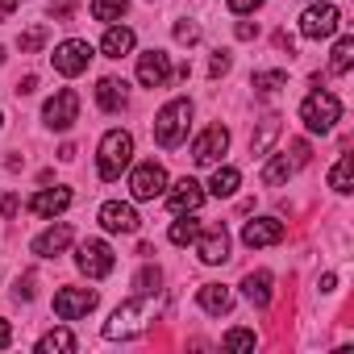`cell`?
<instances>
[{"label": "cell", "instance_id": "1", "mask_svg": "<svg viewBox=\"0 0 354 354\" xmlns=\"http://www.w3.org/2000/svg\"><path fill=\"white\" fill-rule=\"evenodd\" d=\"M158 321V292L154 296H133V300H125L109 321H104V337L109 342H129V337H138V333H146L150 325Z\"/></svg>", "mask_w": 354, "mask_h": 354}, {"label": "cell", "instance_id": "2", "mask_svg": "<svg viewBox=\"0 0 354 354\" xmlns=\"http://www.w3.org/2000/svg\"><path fill=\"white\" fill-rule=\"evenodd\" d=\"M188 121H192V100H167L154 117V142L162 150H175L184 138H188Z\"/></svg>", "mask_w": 354, "mask_h": 354}, {"label": "cell", "instance_id": "3", "mask_svg": "<svg viewBox=\"0 0 354 354\" xmlns=\"http://www.w3.org/2000/svg\"><path fill=\"white\" fill-rule=\"evenodd\" d=\"M300 121H304L308 133H329V129L342 121V100L317 84V92H308V96L300 100Z\"/></svg>", "mask_w": 354, "mask_h": 354}, {"label": "cell", "instance_id": "4", "mask_svg": "<svg viewBox=\"0 0 354 354\" xmlns=\"http://www.w3.org/2000/svg\"><path fill=\"white\" fill-rule=\"evenodd\" d=\"M129 158H133V138L125 133V129H109L104 138H100V154H96V171H100V180H121V171L129 167Z\"/></svg>", "mask_w": 354, "mask_h": 354}, {"label": "cell", "instance_id": "5", "mask_svg": "<svg viewBox=\"0 0 354 354\" xmlns=\"http://www.w3.org/2000/svg\"><path fill=\"white\" fill-rule=\"evenodd\" d=\"M337 26H342V13L329 5V0H317V5H308V9L300 13V34H304V38H313V42L333 38V34H337Z\"/></svg>", "mask_w": 354, "mask_h": 354}, {"label": "cell", "instance_id": "6", "mask_svg": "<svg viewBox=\"0 0 354 354\" xmlns=\"http://www.w3.org/2000/svg\"><path fill=\"white\" fill-rule=\"evenodd\" d=\"M113 246L109 242H100V238H88V242H80V250H75V267L88 275V279H104L109 271H113Z\"/></svg>", "mask_w": 354, "mask_h": 354}, {"label": "cell", "instance_id": "7", "mask_svg": "<svg viewBox=\"0 0 354 354\" xmlns=\"http://www.w3.org/2000/svg\"><path fill=\"white\" fill-rule=\"evenodd\" d=\"M50 63H55V71H59V75L75 80L80 71H88V63H92V46H88V42H80V38H67V42H59V46H55Z\"/></svg>", "mask_w": 354, "mask_h": 354}, {"label": "cell", "instance_id": "8", "mask_svg": "<svg viewBox=\"0 0 354 354\" xmlns=\"http://www.w3.org/2000/svg\"><path fill=\"white\" fill-rule=\"evenodd\" d=\"M96 292L92 288H59L55 292V317L59 321H80V317H88L92 308H96Z\"/></svg>", "mask_w": 354, "mask_h": 354}, {"label": "cell", "instance_id": "9", "mask_svg": "<svg viewBox=\"0 0 354 354\" xmlns=\"http://www.w3.org/2000/svg\"><path fill=\"white\" fill-rule=\"evenodd\" d=\"M129 192H133V201H154V196H162V192H167V171H162V162H142V167H133Z\"/></svg>", "mask_w": 354, "mask_h": 354}, {"label": "cell", "instance_id": "10", "mask_svg": "<svg viewBox=\"0 0 354 354\" xmlns=\"http://www.w3.org/2000/svg\"><path fill=\"white\" fill-rule=\"evenodd\" d=\"M75 117H80V96H75L71 88L55 92V96L46 100V109H42V121H46L50 129H71Z\"/></svg>", "mask_w": 354, "mask_h": 354}, {"label": "cell", "instance_id": "11", "mask_svg": "<svg viewBox=\"0 0 354 354\" xmlns=\"http://www.w3.org/2000/svg\"><path fill=\"white\" fill-rule=\"evenodd\" d=\"M225 150H230V129H225V125H209V129L192 142V158H196L201 167H213Z\"/></svg>", "mask_w": 354, "mask_h": 354}, {"label": "cell", "instance_id": "12", "mask_svg": "<svg viewBox=\"0 0 354 354\" xmlns=\"http://www.w3.org/2000/svg\"><path fill=\"white\" fill-rule=\"evenodd\" d=\"M196 254H201V263H209V267L225 263V259H230V230H225V225L201 230V234H196Z\"/></svg>", "mask_w": 354, "mask_h": 354}, {"label": "cell", "instance_id": "13", "mask_svg": "<svg viewBox=\"0 0 354 354\" xmlns=\"http://www.w3.org/2000/svg\"><path fill=\"white\" fill-rule=\"evenodd\" d=\"M201 205H205V188L192 180V175H184V180L167 192V209H171L175 217H180V213H196Z\"/></svg>", "mask_w": 354, "mask_h": 354}, {"label": "cell", "instance_id": "14", "mask_svg": "<svg viewBox=\"0 0 354 354\" xmlns=\"http://www.w3.org/2000/svg\"><path fill=\"white\" fill-rule=\"evenodd\" d=\"M171 80V59L162 50H146L138 55V84L142 88H162Z\"/></svg>", "mask_w": 354, "mask_h": 354}, {"label": "cell", "instance_id": "15", "mask_svg": "<svg viewBox=\"0 0 354 354\" xmlns=\"http://www.w3.org/2000/svg\"><path fill=\"white\" fill-rule=\"evenodd\" d=\"M100 225H104L109 234H138V225H142V217L133 213V205H121V201H109V205H100Z\"/></svg>", "mask_w": 354, "mask_h": 354}, {"label": "cell", "instance_id": "16", "mask_svg": "<svg viewBox=\"0 0 354 354\" xmlns=\"http://www.w3.org/2000/svg\"><path fill=\"white\" fill-rule=\"evenodd\" d=\"M242 242H246L250 250H259V246H275V242H283V221H275V217L246 221V230H242Z\"/></svg>", "mask_w": 354, "mask_h": 354}, {"label": "cell", "instance_id": "17", "mask_svg": "<svg viewBox=\"0 0 354 354\" xmlns=\"http://www.w3.org/2000/svg\"><path fill=\"white\" fill-rule=\"evenodd\" d=\"M67 246H71V225H67V221L50 225L46 234H38V238L30 242V250H34L38 259H55V254H63Z\"/></svg>", "mask_w": 354, "mask_h": 354}, {"label": "cell", "instance_id": "18", "mask_svg": "<svg viewBox=\"0 0 354 354\" xmlns=\"http://www.w3.org/2000/svg\"><path fill=\"white\" fill-rule=\"evenodd\" d=\"M71 209V188H42L34 201H30V213L34 217H59Z\"/></svg>", "mask_w": 354, "mask_h": 354}, {"label": "cell", "instance_id": "19", "mask_svg": "<svg viewBox=\"0 0 354 354\" xmlns=\"http://www.w3.org/2000/svg\"><path fill=\"white\" fill-rule=\"evenodd\" d=\"M196 304H201L205 313H213V317H225V313L234 308V292H230L225 283H205V288L196 292Z\"/></svg>", "mask_w": 354, "mask_h": 354}, {"label": "cell", "instance_id": "20", "mask_svg": "<svg viewBox=\"0 0 354 354\" xmlns=\"http://www.w3.org/2000/svg\"><path fill=\"white\" fill-rule=\"evenodd\" d=\"M125 100H129V92H125V80H113V75H104V80L96 84V104H100L104 113H121V109H125Z\"/></svg>", "mask_w": 354, "mask_h": 354}, {"label": "cell", "instance_id": "21", "mask_svg": "<svg viewBox=\"0 0 354 354\" xmlns=\"http://www.w3.org/2000/svg\"><path fill=\"white\" fill-rule=\"evenodd\" d=\"M133 30L129 26H109L104 30V42H100V50H104V59H121V55H129L133 50Z\"/></svg>", "mask_w": 354, "mask_h": 354}, {"label": "cell", "instance_id": "22", "mask_svg": "<svg viewBox=\"0 0 354 354\" xmlns=\"http://www.w3.org/2000/svg\"><path fill=\"white\" fill-rule=\"evenodd\" d=\"M242 292H246L250 304L267 308V304H271V271H250V275L242 279Z\"/></svg>", "mask_w": 354, "mask_h": 354}, {"label": "cell", "instance_id": "23", "mask_svg": "<svg viewBox=\"0 0 354 354\" xmlns=\"http://www.w3.org/2000/svg\"><path fill=\"white\" fill-rule=\"evenodd\" d=\"M292 171H296V162H292L288 154H271L267 167H263V184H267V188H279V184L292 180Z\"/></svg>", "mask_w": 354, "mask_h": 354}, {"label": "cell", "instance_id": "24", "mask_svg": "<svg viewBox=\"0 0 354 354\" xmlns=\"http://www.w3.org/2000/svg\"><path fill=\"white\" fill-rule=\"evenodd\" d=\"M238 184H242L238 167H217V171H213V180H209V192H213L217 201H225V196L238 192Z\"/></svg>", "mask_w": 354, "mask_h": 354}, {"label": "cell", "instance_id": "25", "mask_svg": "<svg viewBox=\"0 0 354 354\" xmlns=\"http://www.w3.org/2000/svg\"><path fill=\"white\" fill-rule=\"evenodd\" d=\"M71 350H75V333L71 329H50L38 342V354H71Z\"/></svg>", "mask_w": 354, "mask_h": 354}, {"label": "cell", "instance_id": "26", "mask_svg": "<svg viewBox=\"0 0 354 354\" xmlns=\"http://www.w3.org/2000/svg\"><path fill=\"white\" fill-rule=\"evenodd\" d=\"M350 167H354V158L342 154V158L333 162V171H329V188H333L337 196H350V192H354V188H350Z\"/></svg>", "mask_w": 354, "mask_h": 354}, {"label": "cell", "instance_id": "27", "mask_svg": "<svg viewBox=\"0 0 354 354\" xmlns=\"http://www.w3.org/2000/svg\"><path fill=\"white\" fill-rule=\"evenodd\" d=\"M350 63H354V38H337V46H333V55H329V71H333V75H346Z\"/></svg>", "mask_w": 354, "mask_h": 354}, {"label": "cell", "instance_id": "28", "mask_svg": "<svg viewBox=\"0 0 354 354\" xmlns=\"http://www.w3.org/2000/svg\"><path fill=\"white\" fill-rule=\"evenodd\" d=\"M275 133H279V117H263L259 133L250 138V154H267V146L275 142Z\"/></svg>", "mask_w": 354, "mask_h": 354}, {"label": "cell", "instance_id": "29", "mask_svg": "<svg viewBox=\"0 0 354 354\" xmlns=\"http://www.w3.org/2000/svg\"><path fill=\"white\" fill-rule=\"evenodd\" d=\"M129 9V0H92V17L96 21H121Z\"/></svg>", "mask_w": 354, "mask_h": 354}, {"label": "cell", "instance_id": "30", "mask_svg": "<svg viewBox=\"0 0 354 354\" xmlns=\"http://www.w3.org/2000/svg\"><path fill=\"white\" fill-rule=\"evenodd\" d=\"M196 234H201V221H192V217H184V213H180V221L171 225V242H175V246H192Z\"/></svg>", "mask_w": 354, "mask_h": 354}, {"label": "cell", "instance_id": "31", "mask_svg": "<svg viewBox=\"0 0 354 354\" xmlns=\"http://www.w3.org/2000/svg\"><path fill=\"white\" fill-rule=\"evenodd\" d=\"M158 283H162V271H158V267H142V271L133 275V288H138L142 296H154Z\"/></svg>", "mask_w": 354, "mask_h": 354}, {"label": "cell", "instance_id": "32", "mask_svg": "<svg viewBox=\"0 0 354 354\" xmlns=\"http://www.w3.org/2000/svg\"><path fill=\"white\" fill-rule=\"evenodd\" d=\"M250 84H254V92H279V88L288 84V75H283V71H259Z\"/></svg>", "mask_w": 354, "mask_h": 354}, {"label": "cell", "instance_id": "33", "mask_svg": "<svg viewBox=\"0 0 354 354\" xmlns=\"http://www.w3.org/2000/svg\"><path fill=\"white\" fill-rule=\"evenodd\" d=\"M42 42H46V26H34V30H26V34H21V55H34V50H42Z\"/></svg>", "mask_w": 354, "mask_h": 354}, {"label": "cell", "instance_id": "34", "mask_svg": "<svg viewBox=\"0 0 354 354\" xmlns=\"http://www.w3.org/2000/svg\"><path fill=\"white\" fill-rule=\"evenodd\" d=\"M225 346H230V350H250V346H254V333H250V329H230V333H225Z\"/></svg>", "mask_w": 354, "mask_h": 354}, {"label": "cell", "instance_id": "35", "mask_svg": "<svg viewBox=\"0 0 354 354\" xmlns=\"http://www.w3.org/2000/svg\"><path fill=\"white\" fill-rule=\"evenodd\" d=\"M201 38V26L196 21H180V26H175V42H184V46H192Z\"/></svg>", "mask_w": 354, "mask_h": 354}, {"label": "cell", "instance_id": "36", "mask_svg": "<svg viewBox=\"0 0 354 354\" xmlns=\"http://www.w3.org/2000/svg\"><path fill=\"white\" fill-rule=\"evenodd\" d=\"M230 63H234V59H230V50H217V55H213V63H209V75H213V80H217V75H225V71H230Z\"/></svg>", "mask_w": 354, "mask_h": 354}, {"label": "cell", "instance_id": "37", "mask_svg": "<svg viewBox=\"0 0 354 354\" xmlns=\"http://www.w3.org/2000/svg\"><path fill=\"white\" fill-rule=\"evenodd\" d=\"M75 13V0H50V17L55 21H67Z\"/></svg>", "mask_w": 354, "mask_h": 354}, {"label": "cell", "instance_id": "38", "mask_svg": "<svg viewBox=\"0 0 354 354\" xmlns=\"http://www.w3.org/2000/svg\"><path fill=\"white\" fill-rule=\"evenodd\" d=\"M13 296H17V304H21V300H34V275H26V279H17V288H13Z\"/></svg>", "mask_w": 354, "mask_h": 354}, {"label": "cell", "instance_id": "39", "mask_svg": "<svg viewBox=\"0 0 354 354\" xmlns=\"http://www.w3.org/2000/svg\"><path fill=\"white\" fill-rule=\"evenodd\" d=\"M238 38H242V42L259 38V21H238Z\"/></svg>", "mask_w": 354, "mask_h": 354}, {"label": "cell", "instance_id": "40", "mask_svg": "<svg viewBox=\"0 0 354 354\" xmlns=\"http://www.w3.org/2000/svg\"><path fill=\"white\" fill-rule=\"evenodd\" d=\"M292 162H296V167L308 162V142H292Z\"/></svg>", "mask_w": 354, "mask_h": 354}, {"label": "cell", "instance_id": "41", "mask_svg": "<svg viewBox=\"0 0 354 354\" xmlns=\"http://www.w3.org/2000/svg\"><path fill=\"white\" fill-rule=\"evenodd\" d=\"M259 5H263V0H230V9H234V13H254Z\"/></svg>", "mask_w": 354, "mask_h": 354}, {"label": "cell", "instance_id": "42", "mask_svg": "<svg viewBox=\"0 0 354 354\" xmlns=\"http://www.w3.org/2000/svg\"><path fill=\"white\" fill-rule=\"evenodd\" d=\"M275 46H279V50H288V55L296 50V42H292V34H275Z\"/></svg>", "mask_w": 354, "mask_h": 354}, {"label": "cell", "instance_id": "43", "mask_svg": "<svg viewBox=\"0 0 354 354\" xmlns=\"http://www.w3.org/2000/svg\"><path fill=\"white\" fill-rule=\"evenodd\" d=\"M34 88H38V75H26V80H21V84H17V92H21V96H30V92H34Z\"/></svg>", "mask_w": 354, "mask_h": 354}, {"label": "cell", "instance_id": "44", "mask_svg": "<svg viewBox=\"0 0 354 354\" xmlns=\"http://www.w3.org/2000/svg\"><path fill=\"white\" fill-rule=\"evenodd\" d=\"M13 9H17V0H0V21H9Z\"/></svg>", "mask_w": 354, "mask_h": 354}, {"label": "cell", "instance_id": "45", "mask_svg": "<svg viewBox=\"0 0 354 354\" xmlns=\"http://www.w3.org/2000/svg\"><path fill=\"white\" fill-rule=\"evenodd\" d=\"M0 213L13 217V213H17V196H5V201H0Z\"/></svg>", "mask_w": 354, "mask_h": 354}, {"label": "cell", "instance_id": "46", "mask_svg": "<svg viewBox=\"0 0 354 354\" xmlns=\"http://www.w3.org/2000/svg\"><path fill=\"white\" fill-rule=\"evenodd\" d=\"M9 342H13V329H9L5 317H0V346H9Z\"/></svg>", "mask_w": 354, "mask_h": 354}]
</instances>
